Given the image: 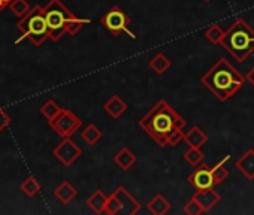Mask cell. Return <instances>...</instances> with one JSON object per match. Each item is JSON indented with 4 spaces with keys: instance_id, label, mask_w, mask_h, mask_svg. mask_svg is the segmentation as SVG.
Masks as SVG:
<instances>
[{
    "instance_id": "1",
    "label": "cell",
    "mask_w": 254,
    "mask_h": 215,
    "mask_svg": "<svg viewBox=\"0 0 254 215\" xmlns=\"http://www.w3.org/2000/svg\"><path fill=\"white\" fill-rule=\"evenodd\" d=\"M139 127L162 148L168 147L169 135L177 129H184L187 121L166 100H159L138 121Z\"/></svg>"
},
{
    "instance_id": "2",
    "label": "cell",
    "mask_w": 254,
    "mask_h": 215,
    "mask_svg": "<svg viewBox=\"0 0 254 215\" xmlns=\"http://www.w3.org/2000/svg\"><path fill=\"white\" fill-rule=\"evenodd\" d=\"M245 81V76H242L238 69L224 57H220L200 78V82L220 102H227L230 97H233L244 87Z\"/></svg>"
},
{
    "instance_id": "3",
    "label": "cell",
    "mask_w": 254,
    "mask_h": 215,
    "mask_svg": "<svg viewBox=\"0 0 254 215\" xmlns=\"http://www.w3.org/2000/svg\"><path fill=\"white\" fill-rule=\"evenodd\" d=\"M220 45L236 61L244 63L254 53V30L244 18H236L224 32Z\"/></svg>"
},
{
    "instance_id": "4",
    "label": "cell",
    "mask_w": 254,
    "mask_h": 215,
    "mask_svg": "<svg viewBox=\"0 0 254 215\" xmlns=\"http://www.w3.org/2000/svg\"><path fill=\"white\" fill-rule=\"evenodd\" d=\"M17 27L21 32V38L17 39L15 44H20L23 39H30L33 45L41 47L47 39H50V30H48L45 12L44 8L39 5L33 6L23 18H20Z\"/></svg>"
},
{
    "instance_id": "5",
    "label": "cell",
    "mask_w": 254,
    "mask_h": 215,
    "mask_svg": "<svg viewBox=\"0 0 254 215\" xmlns=\"http://www.w3.org/2000/svg\"><path fill=\"white\" fill-rule=\"evenodd\" d=\"M50 39L53 42H59L67 33V23L73 17V14L63 5L62 0H51V2L44 8Z\"/></svg>"
},
{
    "instance_id": "6",
    "label": "cell",
    "mask_w": 254,
    "mask_h": 215,
    "mask_svg": "<svg viewBox=\"0 0 254 215\" xmlns=\"http://www.w3.org/2000/svg\"><path fill=\"white\" fill-rule=\"evenodd\" d=\"M130 23L132 18L127 15L120 6L114 5L102 18H100V24L114 36H120L121 33H126L130 39H136V35L130 30Z\"/></svg>"
},
{
    "instance_id": "7",
    "label": "cell",
    "mask_w": 254,
    "mask_h": 215,
    "mask_svg": "<svg viewBox=\"0 0 254 215\" xmlns=\"http://www.w3.org/2000/svg\"><path fill=\"white\" fill-rule=\"evenodd\" d=\"M81 118L70 109H63L54 121H50V127L62 138H70L81 129Z\"/></svg>"
},
{
    "instance_id": "8",
    "label": "cell",
    "mask_w": 254,
    "mask_h": 215,
    "mask_svg": "<svg viewBox=\"0 0 254 215\" xmlns=\"http://www.w3.org/2000/svg\"><path fill=\"white\" fill-rule=\"evenodd\" d=\"M53 154L57 157V160L64 164V166H72L82 154V150L70 139V138H63V141L56 145L53 150Z\"/></svg>"
},
{
    "instance_id": "9",
    "label": "cell",
    "mask_w": 254,
    "mask_h": 215,
    "mask_svg": "<svg viewBox=\"0 0 254 215\" xmlns=\"http://www.w3.org/2000/svg\"><path fill=\"white\" fill-rule=\"evenodd\" d=\"M189 184L194 187L196 190H206L214 187V178H212V169L206 163H200L196 166V169L189 175L187 178Z\"/></svg>"
},
{
    "instance_id": "10",
    "label": "cell",
    "mask_w": 254,
    "mask_h": 215,
    "mask_svg": "<svg viewBox=\"0 0 254 215\" xmlns=\"http://www.w3.org/2000/svg\"><path fill=\"white\" fill-rule=\"evenodd\" d=\"M114 193L120 200V214H126V215L139 214V211L142 209V205L126 187L120 185V187H117V190Z\"/></svg>"
},
{
    "instance_id": "11",
    "label": "cell",
    "mask_w": 254,
    "mask_h": 215,
    "mask_svg": "<svg viewBox=\"0 0 254 215\" xmlns=\"http://www.w3.org/2000/svg\"><path fill=\"white\" fill-rule=\"evenodd\" d=\"M191 197L199 203V206L202 208L203 214L209 212L221 200V196L214 190V187L212 188H206V190H196Z\"/></svg>"
},
{
    "instance_id": "12",
    "label": "cell",
    "mask_w": 254,
    "mask_h": 215,
    "mask_svg": "<svg viewBox=\"0 0 254 215\" xmlns=\"http://www.w3.org/2000/svg\"><path fill=\"white\" fill-rule=\"evenodd\" d=\"M235 167L239 173H242L248 181H254V150L248 148L236 161Z\"/></svg>"
},
{
    "instance_id": "13",
    "label": "cell",
    "mask_w": 254,
    "mask_h": 215,
    "mask_svg": "<svg viewBox=\"0 0 254 215\" xmlns=\"http://www.w3.org/2000/svg\"><path fill=\"white\" fill-rule=\"evenodd\" d=\"M127 109H129V105H127L118 94H114L112 97H109V100H106L103 105V111L114 120L121 118V115H124Z\"/></svg>"
},
{
    "instance_id": "14",
    "label": "cell",
    "mask_w": 254,
    "mask_h": 215,
    "mask_svg": "<svg viewBox=\"0 0 254 215\" xmlns=\"http://www.w3.org/2000/svg\"><path fill=\"white\" fill-rule=\"evenodd\" d=\"M138 161V157L135 153H132L127 147H123L115 156H114V163L124 172L129 170L135 163Z\"/></svg>"
},
{
    "instance_id": "15",
    "label": "cell",
    "mask_w": 254,
    "mask_h": 215,
    "mask_svg": "<svg viewBox=\"0 0 254 215\" xmlns=\"http://www.w3.org/2000/svg\"><path fill=\"white\" fill-rule=\"evenodd\" d=\"M209 141L208 135L199 127V126H193L184 136V142L189 147H196V148H202L203 145H206Z\"/></svg>"
},
{
    "instance_id": "16",
    "label": "cell",
    "mask_w": 254,
    "mask_h": 215,
    "mask_svg": "<svg viewBox=\"0 0 254 215\" xmlns=\"http://www.w3.org/2000/svg\"><path fill=\"white\" fill-rule=\"evenodd\" d=\"M172 203L160 193H157L148 203H147V209L153 214V215H165L171 211Z\"/></svg>"
},
{
    "instance_id": "17",
    "label": "cell",
    "mask_w": 254,
    "mask_h": 215,
    "mask_svg": "<svg viewBox=\"0 0 254 215\" xmlns=\"http://www.w3.org/2000/svg\"><path fill=\"white\" fill-rule=\"evenodd\" d=\"M78 194V190L69 182V181H63L56 190H54V196L63 203V205H67L70 203Z\"/></svg>"
},
{
    "instance_id": "18",
    "label": "cell",
    "mask_w": 254,
    "mask_h": 215,
    "mask_svg": "<svg viewBox=\"0 0 254 215\" xmlns=\"http://www.w3.org/2000/svg\"><path fill=\"white\" fill-rule=\"evenodd\" d=\"M106 200H108V196L102 191V190H96L94 193H91L85 203L87 206L94 212V214H105V206H106Z\"/></svg>"
},
{
    "instance_id": "19",
    "label": "cell",
    "mask_w": 254,
    "mask_h": 215,
    "mask_svg": "<svg viewBox=\"0 0 254 215\" xmlns=\"http://www.w3.org/2000/svg\"><path fill=\"white\" fill-rule=\"evenodd\" d=\"M230 154H226L224 157H223V160L221 161H218L215 166H212L211 169H212V178H214V185H220V184H223L227 178H229V175H230V172H229V169L226 167V163L230 160Z\"/></svg>"
},
{
    "instance_id": "20",
    "label": "cell",
    "mask_w": 254,
    "mask_h": 215,
    "mask_svg": "<svg viewBox=\"0 0 254 215\" xmlns=\"http://www.w3.org/2000/svg\"><path fill=\"white\" fill-rule=\"evenodd\" d=\"M150 69L154 72V73H157V75H165L169 69H171V66H172V61L163 54V53H157L151 60H150Z\"/></svg>"
},
{
    "instance_id": "21",
    "label": "cell",
    "mask_w": 254,
    "mask_h": 215,
    "mask_svg": "<svg viewBox=\"0 0 254 215\" xmlns=\"http://www.w3.org/2000/svg\"><path fill=\"white\" fill-rule=\"evenodd\" d=\"M81 138H82V141L87 144V145H96L102 138H103V133H102V130L97 127V126H94V124H88L82 132H81Z\"/></svg>"
},
{
    "instance_id": "22",
    "label": "cell",
    "mask_w": 254,
    "mask_h": 215,
    "mask_svg": "<svg viewBox=\"0 0 254 215\" xmlns=\"http://www.w3.org/2000/svg\"><path fill=\"white\" fill-rule=\"evenodd\" d=\"M62 111H63V109H62V108H60L53 99L47 100V102L41 106V114L48 120V123H50V121H54V120L60 115Z\"/></svg>"
},
{
    "instance_id": "23",
    "label": "cell",
    "mask_w": 254,
    "mask_h": 215,
    "mask_svg": "<svg viewBox=\"0 0 254 215\" xmlns=\"http://www.w3.org/2000/svg\"><path fill=\"white\" fill-rule=\"evenodd\" d=\"M183 159L193 167L199 166L202 161H203V153L200 148H196V147H189V150L183 154Z\"/></svg>"
},
{
    "instance_id": "24",
    "label": "cell",
    "mask_w": 254,
    "mask_h": 215,
    "mask_svg": "<svg viewBox=\"0 0 254 215\" xmlns=\"http://www.w3.org/2000/svg\"><path fill=\"white\" fill-rule=\"evenodd\" d=\"M224 32L218 24H211L206 30H205V38L212 44V45H220L221 44V39L224 36Z\"/></svg>"
},
{
    "instance_id": "25",
    "label": "cell",
    "mask_w": 254,
    "mask_h": 215,
    "mask_svg": "<svg viewBox=\"0 0 254 215\" xmlns=\"http://www.w3.org/2000/svg\"><path fill=\"white\" fill-rule=\"evenodd\" d=\"M21 191L29 196V197H33L35 194H38L41 191V184L33 178V176H29L26 181H23V184L20 185Z\"/></svg>"
},
{
    "instance_id": "26",
    "label": "cell",
    "mask_w": 254,
    "mask_h": 215,
    "mask_svg": "<svg viewBox=\"0 0 254 215\" xmlns=\"http://www.w3.org/2000/svg\"><path fill=\"white\" fill-rule=\"evenodd\" d=\"M8 8L11 9V12H12L14 15H17V17H20V18H23V17L32 9L30 5L26 2V0H12Z\"/></svg>"
},
{
    "instance_id": "27",
    "label": "cell",
    "mask_w": 254,
    "mask_h": 215,
    "mask_svg": "<svg viewBox=\"0 0 254 215\" xmlns=\"http://www.w3.org/2000/svg\"><path fill=\"white\" fill-rule=\"evenodd\" d=\"M91 21L90 20H87V18H79V17H76L75 14H73V17L69 20V23H67V35H72V36H75L85 24H90Z\"/></svg>"
},
{
    "instance_id": "28",
    "label": "cell",
    "mask_w": 254,
    "mask_h": 215,
    "mask_svg": "<svg viewBox=\"0 0 254 215\" xmlns=\"http://www.w3.org/2000/svg\"><path fill=\"white\" fill-rule=\"evenodd\" d=\"M105 214H108V215H117V214H120V200L115 196V193H112L111 196H108L106 206H105Z\"/></svg>"
},
{
    "instance_id": "29",
    "label": "cell",
    "mask_w": 254,
    "mask_h": 215,
    "mask_svg": "<svg viewBox=\"0 0 254 215\" xmlns=\"http://www.w3.org/2000/svg\"><path fill=\"white\" fill-rule=\"evenodd\" d=\"M183 211H184V214H187V215H200V214H203L202 208L199 206V203H197L193 197L184 205Z\"/></svg>"
},
{
    "instance_id": "30",
    "label": "cell",
    "mask_w": 254,
    "mask_h": 215,
    "mask_svg": "<svg viewBox=\"0 0 254 215\" xmlns=\"http://www.w3.org/2000/svg\"><path fill=\"white\" fill-rule=\"evenodd\" d=\"M184 136H186L184 129H177V130H174V132L169 135V138H168V145H169V147H177L180 142L184 141Z\"/></svg>"
},
{
    "instance_id": "31",
    "label": "cell",
    "mask_w": 254,
    "mask_h": 215,
    "mask_svg": "<svg viewBox=\"0 0 254 215\" xmlns=\"http://www.w3.org/2000/svg\"><path fill=\"white\" fill-rule=\"evenodd\" d=\"M11 124V117L0 108V133H2Z\"/></svg>"
},
{
    "instance_id": "32",
    "label": "cell",
    "mask_w": 254,
    "mask_h": 215,
    "mask_svg": "<svg viewBox=\"0 0 254 215\" xmlns=\"http://www.w3.org/2000/svg\"><path fill=\"white\" fill-rule=\"evenodd\" d=\"M245 79H247V81H248V82H250V84L254 87V66H253V67H251V69L247 72V75H245Z\"/></svg>"
},
{
    "instance_id": "33",
    "label": "cell",
    "mask_w": 254,
    "mask_h": 215,
    "mask_svg": "<svg viewBox=\"0 0 254 215\" xmlns=\"http://www.w3.org/2000/svg\"><path fill=\"white\" fill-rule=\"evenodd\" d=\"M11 2H12V0H0V9H3V8H8Z\"/></svg>"
},
{
    "instance_id": "34",
    "label": "cell",
    "mask_w": 254,
    "mask_h": 215,
    "mask_svg": "<svg viewBox=\"0 0 254 215\" xmlns=\"http://www.w3.org/2000/svg\"><path fill=\"white\" fill-rule=\"evenodd\" d=\"M205 2H212V0H205Z\"/></svg>"
}]
</instances>
